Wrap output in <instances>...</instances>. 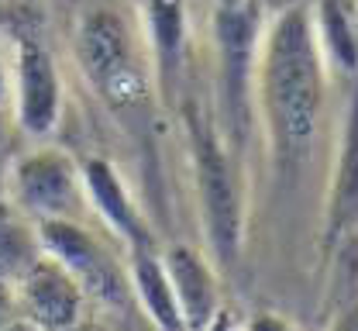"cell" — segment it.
I'll return each mask as SVG.
<instances>
[{"label":"cell","instance_id":"3","mask_svg":"<svg viewBox=\"0 0 358 331\" xmlns=\"http://www.w3.org/2000/svg\"><path fill=\"white\" fill-rule=\"evenodd\" d=\"M189 162L203 252L221 273H231L238 269L248 241V176L241 166V152L210 121L193 118Z\"/></svg>","mask_w":358,"mask_h":331},{"label":"cell","instance_id":"8","mask_svg":"<svg viewBox=\"0 0 358 331\" xmlns=\"http://www.w3.org/2000/svg\"><path fill=\"white\" fill-rule=\"evenodd\" d=\"M345 87L348 94H345L341 121H338L334 162L327 176L324 221H320L324 252H334L341 241H348L358 232V73Z\"/></svg>","mask_w":358,"mask_h":331},{"label":"cell","instance_id":"20","mask_svg":"<svg viewBox=\"0 0 358 331\" xmlns=\"http://www.w3.org/2000/svg\"><path fill=\"white\" fill-rule=\"evenodd\" d=\"M331 331H358V300H348V304L338 311Z\"/></svg>","mask_w":358,"mask_h":331},{"label":"cell","instance_id":"13","mask_svg":"<svg viewBox=\"0 0 358 331\" xmlns=\"http://www.w3.org/2000/svg\"><path fill=\"white\" fill-rule=\"evenodd\" d=\"M128 280H131V297L148 318L155 331H186L182 311L176 304V293L169 286L166 266H162V248H141L128 252Z\"/></svg>","mask_w":358,"mask_h":331},{"label":"cell","instance_id":"19","mask_svg":"<svg viewBox=\"0 0 358 331\" xmlns=\"http://www.w3.org/2000/svg\"><path fill=\"white\" fill-rule=\"evenodd\" d=\"M10 94H14V80H10V59L0 48V111L10 107Z\"/></svg>","mask_w":358,"mask_h":331},{"label":"cell","instance_id":"9","mask_svg":"<svg viewBox=\"0 0 358 331\" xmlns=\"http://www.w3.org/2000/svg\"><path fill=\"white\" fill-rule=\"evenodd\" d=\"M83 166V187H87L90 214L114 235V241L124 252H141V248H162L155 228L148 225L141 204L134 200L131 187L124 183L121 169L103 159V155H87L80 159Z\"/></svg>","mask_w":358,"mask_h":331},{"label":"cell","instance_id":"1","mask_svg":"<svg viewBox=\"0 0 358 331\" xmlns=\"http://www.w3.org/2000/svg\"><path fill=\"white\" fill-rule=\"evenodd\" d=\"M331 69L313 35L310 3L293 0L268 17L255 62V121L272 173L289 183L313 162L320 142Z\"/></svg>","mask_w":358,"mask_h":331},{"label":"cell","instance_id":"18","mask_svg":"<svg viewBox=\"0 0 358 331\" xmlns=\"http://www.w3.org/2000/svg\"><path fill=\"white\" fill-rule=\"evenodd\" d=\"M203 331H245V321L238 318V311H234L231 304H224L221 311H217V318H214Z\"/></svg>","mask_w":358,"mask_h":331},{"label":"cell","instance_id":"21","mask_svg":"<svg viewBox=\"0 0 358 331\" xmlns=\"http://www.w3.org/2000/svg\"><path fill=\"white\" fill-rule=\"evenodd\" d=\"M3 331H42V328H38L35 321H28V318L21 314V318H14V321H10V325H7Z\"/></svg>","mask_w":358,"mask_h":331},{"label":"cell","instance_id":"22","mask_svg":"<svg viewBox=\"0 0 358 331\" xmlns=\"http://www.w3.org/2000/svg\"><path fill=\"white\" fill-rule=\"evenodd\" d=\"M73 331H93V328H90L87 321H83V325H76V328H73Z\"/></svg>","mask_w":358,"mask_h":331},{"label":"cell","instance_id":"7","mask_svg":"<svg viewBox=\"0 0 358 331\" xmlns=\"http://www.w3.org/2000/svg\"><path fill=\"white\" fill-rule=\"evenodd\" d=\"M10 111L24 135L48 139L62 114V76L55 55L38 35H21L10 52Z\"/></svg>","mask_w":358,"mask_h":331},{"label":"cell","instance_id":"2","mask_svg":"<svg viewBox=\"0 0 358 331\" xmlns=\"http://www.w3.org/2000/svg\"><path fill=\"white\" fill-rule=\"evenodd\" d=\"M76 66L87 76L90 90L100 97L117 118L145 125L155 100V80L152 62L145 52L141 28L134 21L107 3H96L83 10L76 24Z\"/></svg>","mask_w":358,"mask_h":331},{"label":"cell","instance_id":"5","mask_svg":"<svg viewBox=\"0 0 358 331\" xmlns=\"http://www.w3.org/2000/svg\"><path fill=\"white\" fill-rule=\"evenodd\" d=\"M7 197L21 218L38 221H90L83 166L59 145H35L7 169Z\"/></svg>","mask_w":358,"mask_h":331},{"label":"cell","instance_id":"6","mask_svg":"<svg viewBox=\"0 0 358 331\" xmlns=\"http://www.w3.org/2000/svg\"><path fill=\"white\" fill-rule=\"evenodd\" d=\"M35 235L45 255L66 266L93 304L110 311H124L128 304H134L128 259H121L110 248V241L96 235L90 221H38Z\"/></svg>","mask_w":358,"mask_h":331},{"label":"cell","instance_id":"12","mask_svg":"<svg viewBox=\"0 0 358 331\" xmlns=\"http://www.w3.org/2000/svg\"><path fill=\"white\" fill-rule=\"evenodd\" d=\"M162 266L176 293L186 331H203L224 307L221 269L203 252V245H189V241H173L169 248H162Z\"/></svg>","mask_w":358,"mask_h":331},{"label":"cell","instance_id":"4","mask_svg":"<svg viewBox=\"0 0 358 331\" xmlns=\"http://www.w3.org/2000/svg\"><path fill=\"white\" fill-rule=\"evenodd\" d=\"M262 7L259 0H217L214 10V45H217V100L224 114V139L241 152L245 125L255 114V62L262 42Z\"/></svg>","mask_w":358,"mask_h":331},{"label":"cell","instance_id":"14","mask_svg":"<svg viewBox=\"0 0 358 331\" xmlns=\"http://www.w3.org/2000/svg\"><path fill=\"white\" fill-rule=\"evenodd\" d=\"M310 14L331 80L348 83L358 73V10L348 7V0H317L310 3Z\"/></svg>","mask_w":358,"mask_h":331},{"label":"cell","instance_id":"17","mask_svg":"<svg viewBox=\"0 0 358 331\" xmlns=\"http://www.w3.org/2000/svg\"><path fill=\"white\" fill-rule=\"evenodd\" d=\"M245 331H300L293 321H286L282 314H272V311H259L245 321Z\"/></svg>","mask_w":358,"mask_h":331},{"label":"cell","instance_id":"10","mask_svg":"<svg viewBox=\"0 0 358 331\" xmlns=\"http://www.w3.org/2000/svg\"><path fill=\"white\" fill-rule=\"evenodd\" d=\"M141 38L162 107H179L189 69V14L186 0H145Z\"/></svg>","mask_w":358,"mask_h":331},{"label":"cell","instance_id":"11","mask_svg":"<svg viewBox=\"0 0 358 331\" xmlns=\"http://www.w3.org/2000/svg\"><path fill=\"white\" fill-rule=\"evenodd\" d=\"M17 307L28 321H35L42 331H73L87 321L90 297L76 283V276L59 266L52 255H38L35 266L17 280Z\"/></svg>","mask_w":358,"mask_h":331},{"label":"cell","instance_id":"15","mask_svg":"<svg viewBox=\"0 0 358 331\" xmlns=\"http://www.w3.org/2000/svg\"><path fill=\"white\" fill-rule=\"evenodd\" d=\"M42 255V245L35 235V225L28 218H3L0 221V276H7L17 286V280L35 266Z\"/></svg>","mask_w":358,"mask_h":331},{"label":"cell","instance_id":"16","mask_svg":"<svg viewBox=\"0 0 358 331\" xmlns=\"http://www.w3.org/2000/svg\"><path fill=\"white\" fill-rule=\"evenodd\" d=\"M14 318H21V307H17V290L7 276H0V331L7 328Z\"/></svg>","mask_w":358,"mask_h":331}]
</instances>
